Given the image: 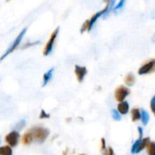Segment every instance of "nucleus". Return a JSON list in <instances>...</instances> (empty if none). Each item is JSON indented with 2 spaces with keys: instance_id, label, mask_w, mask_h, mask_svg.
I'll return each mask as SVG.
<instances>
[{
  "instance_id": "nucleus-1",
  "label": "nucleus",
  "mask_w": 155,
  "mask_h": 155,
  "mask_svg": "<svg viewBox=\"0 0 155 155\" xmlns=\"http://www.w3.org/2000/svg\"><path fill=\"white\" fill-rule=\"evenodd\" d=\"M29 131L33 136V140H36L39 143H42L45 141L49 135V130L44 127H34L30 129Z\"/></svg>"
},
{
  "instance_id": "nucleus-2",
  "label": "nucleus",
  "mask_w": 155,
  "mask_h": 155,
  "mask_svg": "<svg viewBox=\"0 0 155 155\" xmlns=\"http://www.w3.org/2000/svg\"><path fill=\"white\" fill-rule=\"evenodd\" d=\"M27 27H25V28H24L21 32H20V33L18 34V36H17L16 39H15V40H14V42L12 43L11 46H9L8 48V49L6 50L5 52L1 56V58H0V61L4 60V59L8 55V54H10L11 53L13 52V51L18 48V45H19L20 43H21V40H22L23 37H24V36L25 35L26 32H27Z\"/></svg>"
},
{
  "instance_id": "nucleus-3",
  "label": "nucleus",
  "mask_w": 155,
  "mask_h": 155,
  "mask_svg": "<svg viewBox=\"0 0 155 155\" xmlns=\"http://www.w3.org/2000/svg\"><path fill=\"white\" fill-rule=\"evenodd\" d=\"M114 3H115V1L108 2V4L105 6V8H104L103 10L97 12L96 14H95V15L92 17V18H91L90 21H89V27H88V30H87L88 31H89V30L92 28V27H93V25L95 24V23L96 22V21L100 18V17L102 16V15H106V14H107V12L110 10V8H112V6H114Z\"/></svg>"
},
{
  "instance_id": "nucleus-4",
  "label": "nucleus",
  "mask_w": 155,
  "mask_h": 155,
  "mask_svg": "<svg viewBox=\"0 0 155 155\" xmlns=\"http://www.w3.org/2000/svg\"><path fill=\"white\" fill-rule=\"evenodd\" d=\"M130 94V89H128V88L126 87V86H119V87L117 88L116 90H115L114 96L117 101H119V102H122Z\"/></svg>"
},
{
  "instance_id": "nucleus-5",
  "label": "nucleus",
  "mask_w": 155,
  "mask_h": 155,
  "mask_svg": "<svg viewBox=\"0 0 155 155\" xmlns=\"http://www.w3.org/2000/svg\"><path fill=\"white\" fill-rule=\"evenodd\" d=\"M58 32H59V27H57L55 30H54L52 33H51V36H50V39L48 41L47 44L45 45V48H44V51H43V54L45 56L48 55V54L51 53V51H52V48H53V45H54V42L55 41L56 38H57L58 34Z\"/></svg>"
},
{
  "instance_id": "nucleus-6",
  "label": "nucleus",
  "mask_w": 155,
  "mask_h": 155,
  "mask_svg": "<svg viewBox=\"0 0 155 155\" xmlns=\"http://www.w3.org/2000/svg\"><path fill=\"white\" fill-rule=\"evenodd\" d=\"M20 139V134L17 131H12L7 135L5 138V142L11 147H15L18 143Z\"/></svg>"
},
{
  "instance_id": "nucleus-7",
  "label": "nucleus",
  "mask_w": 155,
  "mask_h": 155,
  "mask_svg": "<svg viewBox=\"0 0 155 155\" xmlns=\"http://www.w3.org/2000/svg\"><path fill=\"white\" fill-rule=\"evenodd\" d=\"M155 68V61L154 59L149 61L147 63H145V64L142 65L140 68L139 69V75H144V74H149V73L153 72L154 71Z\"/></svg>"
},
{
  "instance_id": "nucleus-8",
  "label": "nucleus",
  "mask_w": 155,
  "mask_h": 155,
  "mask_svg": "<svg viewBox=\"0 0 155 155\" xmlns=\"http://www.w3.org/2000/svg\"><path fill=\"white\" fill-rule=\"evenodd\" d=\"M75 72L76 76L77 77V80H78L80 83H82L84 80V77H86V75L87 74L88 71L86 69V67H82L80 65H75Z\"/></svg>"
},
{
  "instance_id": "nucleus-9",
  "label": "nucleus",
  "mask_w": 155,
  "mask_h": 155,
  "mask_svg": "<svg viewBox=\"0 0 155 155\" xmlns=\"http://www.w3.org/2000/svg\"><path fill=\"white\" fill-rule=\"evenodd\" d=\"M129 109H130V106H129L128 102L127 101H122V102L118 104L117 110L121 114H127L129 112Z\"/></svg>"
},
{
  "instance_id": "nucleus-10",
  "label": "nucleus",
  "mask_w": 155,
  "mask_h": 155,
  "mask_svg": "<svg viewBox=\"0 0 155 155\" xmlns=\"http://www.w3.org/2000/svg\"><path fill=\"white\" fill-rule=\"evenodd\" d=\"M54 68H52L51 69L48 70L46 73L43 75V82H42V87L46 86L48 84V83L49 82V80H51V77H52L53 72H54Z\"/></svg>"
},
{
  "instance_id": "nucleus-11",
  "label": "nucleus",
  "mask_w": 155,
  "mask_h": 155,
  "mask_svg": "<svg viewBox=\"0 0 155 155\" xmlns=\"http://www.w3.org/2000/svg\"><path fill=\"white\" fill-rule=\"evenodd\" d=\"M150 142V138L149 137H146L145 139H142L141 140L140 143H139V146H138L137 149H136V153H139L141 151L144 149V148H146V146L148 145V144Z\"/></svg>"
},
{
  "instance_id": "nucleus-12",
  "label": "nucleus",
  "mask_w": 155,
  "mask_h": 155,
  "mask_svg": "<svg viewBox=\"0 0 155 155\" xmlns=\"http://www.w3.org/2000/svg\"><path fill=\"white\" fill-rule=\"evenodd\" d=\"M33 138L32 136L31 133L30 131H27L25 134L24 135L22 138V142L24 145H30L33 142Z\"/></svg>"
},
{
  "instance_id": "nucleus-13",
  "label": "nucleus",
  "mask_w": 155,
  "mask_h": 155,
  "mask_svg": "<svg viewBox=\"0 0 155 155\" xmlns=\"http://www.w3.org/2000/svg\"><path fill=\"white\" fill-rule=\"evenodd\" d=\"M135 82H136V78H135V76L133 75V74L130 73L127 75L125 78V83L128 86H132L134 85Z\"/></svg>"
},
{
  "instance_id": "nucleus-14",
  "label": "nucleus",
  "mask_w": 155,
  "mask_h": 155,
  "mask_svg": "<svg viewBox=\"0 0 155 155\" xmlns=\"http://www.w3.org/2000/svg\"><path fill=\"white\" fill-rule=\"evenodd\" d=\"M0 155H12V148L8 145L0 147Z\"/></svg>"
},
{
  "instance_id": "nucleus-15",
  "label": "nucleus",
  "mask_w": 155,
  "mask_h": 155,
  "mask_svg": "<svg viewBox=\"0 0 155 155\" xmlns=\"http://www.w3.org/2000/svg\"><path fill=\"white\" fill-rule=\"evenodd\" d=\"M141 117H142V122L143 125L146 126L150 119V116L148 112L145 110H142V113H141Z\"/></svg>"
},
{
  "instance_id": "nucleus-16",
  "label": "nucleus",
  "mask_w": 155,
  "mask_h": 155,
  "mask_svg": "<svg viewBox=\"0 0 155 155\" xmlns=\"http://www.w3.org/2000/svg\"><path fill=\"white\" fill-rule=\"evenodd\" d=\"M146 147L148 155H155V143L154 142H150Z\"/></svg>"
},
{
  "instance_id": "nucleus-17",
  "label": "nucleus",
  "mask_w": 155,
  "mask_h": 155,
  "mask_svg": "<svg viewBox=\"0 0 155 155\" xmlns=\"http://www.w3.org/2000/svg\"><path fill=\"white\" fill-rule=\"evenodd\" d=\"M141 118V113L138 108H134L132 110V119L133 121H136Z\"/></svg>"
},
{
  "instance_id": "nucleus-18",
  "label": "nucleus",
  "mask_w": 155,
  "mask_h": 155,
  "mask_svg": "<svg viewBox=\"0 0 155 155\" xmlns=\"http://www.w3.org/2000/svg\"><path fill=\"white\" fill-rule=\"evenodd\" d=\"M142 136H139V139H138L137 141H136V142H135V143L133 145V146H132V148H131V153L133 154H136V149H137L138 146H139V143H140V142H141V140H142Z\"/></svg>"
},
{
  "instance_id": "nucleus-19",
  "label": "nucleus",
  "mask_w": 155,
  "mask_h": 155,
  "mask_svg": "<svg viewBox=\"0 0 155 155\" xmlns=\"http://www.w3.org/2000/svg\"><path fill=\"white\" fill-rule=\"evenodd\" d=\"M111 115H112V117H113V119L114 120L120 121L121 120L120 114L119 112H118L117 110H115V109L111 110Z\"/></svg>"
},
{
  "instance_id": "nucleus-20",
  "label": "nucleus",
  "mask_w": 155,
  "mask_h": 155,
  "mask_svg": "<svg viewBox=\"0 0 155 155\" xmlns=\"http://www.w3.org/2000/svg\"><path fill=\"white\" fill-rule=\"evenodd\" d=\"M103 155H114V151L111 147H108L103 151Z\"/></svg>"
},
{
  "instance_id": "nucleus-21",
  "label": "nucleus",
  "mask_w": 155,
  "mask_h": 155,
  "mask_svg": "<svg viewBox=\"0 0 155 155\" xmlns=\"http://www.w3.org/2000/svg\"><path fill=\"white\" fill-rule=\"evenodd\" d=\"M49 117H50L49 114H47L46 112L42 109V110H41L40 114H39V118H40V119H48V118Z\"/></svg>"
},
{
  "instance_id": "nucleus-22",
  "label": "nucleus",
  "mask_w": 155,
  "mask_h": 155,
  "mask_svg": "<svg viewBox=\"0 0 155 155\" xmlns=\"http://www.w3.org/2000/svg\"><path fill=\"white\" fill-rule=\"evenodd\" d=\"M89 20H87V21H85L84 24H83L81 30H80V32H81V33H83V32L85 31V30H88V27H89Z\"/></svg>"
},
{
  "instance_id": "nucleus-23",
  "label": "nucleus",
  "mask_w": 155,
  "mask_h": 155,
  "mask_svg": "<svg viewBox=\"0 0 155 155\" xmlns=\"http://www.w3.org/2000/svg\"><path fill=\"white\" fill-rule=\"evenodd\" d=\"M124 4H125V1H124V0H121V1H120L119 3L114 8V10L116 11L118 10V9H120L121 8H123V6L124 5Z\"/></svg>"
},
{
  "instance_id": "nucleus-24",
  "label": "nucleus",
  "mask_w": 155,
  "mask_h": 155,
  "mask_svg": "<svg viewBox=\"0 0 155 155\" xmlns=\"http://www.w3.org/2000/svg\"><path fill=\"white\" fill-rule=\"evenodd\" d=\"M25 124H26L25 121L21 120L18 124H17V126H16L17 129H18V130H21V129H23L24 127H25Z\"/></svg>"
},
{
  "instance_id": "nucleus-25",
  "label": "nucleus",
  "mask_w": 155,
  "mask_h": 155,
  "mask_svg": "<svg viewBox=\"0 0 155 155\" xmlns=\"http://www.w3.org/2000/svg\"><path fill=\"white\" fill-rule=\"evenodd\" d=\"M154 104H155V96H153L152 98H151V110H152L153 113H154Z\"/></svg>"
},
{
  "instance_id": "nucleus-26",
  "label": "nucleus",
  "mask_w": 155,
  "mask_h": 155,
  "mask_svg": "<svg viewBox=\"0 0 155 155\" xmlns=\"http://www.w3.org/2000/svg\"><path fill=\"white\" fill-rule=\"evenodd\" d=\"M101 141V150H102V151H103L104 150L106 149V143H105V140H104V138H102Z\"/></svg>"
},
{
  "instance_id": "nucleus-27",
  "label": "nucleus",
  "mask_w": 155,
  "mask_h": 155,
  "mask_svg": "<svg viewBox=\"0 0 155 155\" xmlns=\"http://www.w3.org/2000/svg\"><path fill=\"white\" fill-rule=\"evenodd\" d=\"M39 41H38V42H33V43H27L24 45V48H27V47H30V46H32V45H37V44H39Z\"/></svg>"
},
{
  "instance_id": "nucleus-28",
  "label": "nucleus",
  "mask_w": 155,
  "mask_h": 155,
  "mask_svg": "<svg viewBox=\"0 0 155 155\" xmlns=\"http://www.w3.org/2000/svg\"><path fill=\"white\" fill-rule=\"evenodd\" d=\"M1 142H2V141H1V138H0V144H1Z\"/></svg>"
},
{
  "instance_id": "nucleus-29",
  "label": "nucleus",
  "mask_w": 155,
  "mask_h": 155,
  "mask_svg": "<svg viewBox=\"0 0 155 155\" xmlns=\"http://www.w3.org/2000/svg\"><path fill=\"white\" fill-rule=\"evenodd\" d=\"M80 155H86V154H80Z\"/></svg>"
}]
</instances>
